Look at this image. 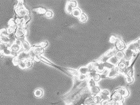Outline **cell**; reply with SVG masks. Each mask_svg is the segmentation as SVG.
<instances>
[{
  "label": "cell",
  "mask_w": 140,
  "mask_h": 105,
  "mask_svg": "<svg viewBox=\"0 0 140 105\" xmlns=\"http://www.w3.org/2000/svg\"><path fill=\"white\" fill-rule=\"evenodd\" d=\"M117 51L116 50L115 48H114V49H112L111 50H110L109 51L106 52V53L104 54V55H103L101 58H100L99 62H101V63L108 62V60H109V59L112 57L115 56Z\"/></svg>",
  "instance_id": "6da1fadb"
},
{
  "label": "cell",
  "mask_w": 140,
  "mask_h": 105,
  "mask_svg": "<svg viewBox=\"0 0 140 105\" xmlns=\"http://www.w3.org/2000/svg\"><path fill=\"white\" fill-rule=\"evenodd\" d=\"M114 45H115V49L117 51H124L126 49V46L124 42L119 38H118L117 41Z\"/></svg>",
  "instance_id": "7a4b0ae2"
},
{
  "label": "cell",
  "mask_w": 140,
  "mask_h": 105,
  "mask_svg": "<svg viewBox=\"0 0 140 105\" xmlns=\"http://www.w3.org/2000/svg\"><path fill=\"white\" fill-rule=\"evenodd\" d=\"M127 49L131 50L134 53H137V52H140V47L138 45V44L137 43V41L132 42L129 44L127 47Z\"/></svg>",
  "instance_id": "3957f363"
},
{
  "label": "cell",
  "mask_w": 140,
  "mask_h": 105,
  "mask_svg": "<svg viewBox=\"0 0 140 105\" xmlns=\"http://www.w3.org/2000/svg\"><path fill=\"white\" fill-rule=\"evenodd\" d=\"M124 60L125 61L130 62L132 60L133 56H134V52L131 51V50L127 49V48L124 50Z\"/></svg>",
  "instance_id": "277c9868"
},
{
  "label": "cell",
  "mask_w": 140,
  "mask_h": 105,
  "mask_svg": "<svg viewBox=\"0 0 140 105\" xmlns=\"http://www.w3.org/2000/svg\"><path fill=\"white\" fill-rule=\"evenodd\" d=\"M17 58L18 60H19V61H25L27 60H29L30 59L29 58V55L28 52H25L24 51H20L18 53L17 56L16 57Z\"/></svg>",
  "instance_id": "5b68a950"
},
{
  "label": "cell",
  "mask_w": 140,
  "mask_h": 105,
  "mask_svg": "<svg viewBox=\"0 0 140 105\" xmlns=\"http://www.w3.org/2000/svg\"><path fill=\"white\" fill-rule=\"evenodd\" d=\"M117 92H118L119 94L122 96V98H125L128 97L129 96V91L128 89L124 87H119L116 90Z\"/></svg>",
  "instance_id": "8992f818"
},
{
  "label": "cell",
  "mask_w": 140,
  "mask_h": 105,
  "mask_svg": "<svg viewBox=\"0 0 140 105\" xmlns=\"http://www.w3.org/2000/svg\"><path fill=\"white\" fill-rule=\"evenodd\" d=\"M110 100H112L116 102H123L124 98H122V96L119 94L118 92H117L115 90L113 93V94L110 95Z\"/></svg>",
  "instance_id": "52a82bcc"
},
{
  "label": "cell",
  "mask_w": 140,
  "mask_h": 105,
  "mask_svg": "<svg viewBox=\"0 0 140 105\" xmlns=\"http://www.w3.org/2000/svg\"><path fill=\"white\" fill-rule=\"evenodd\" d=\"M117 66L119 69V73H121V74L125 75V71H126V68L128 67L125 61L123 60L119 62Z\"/></svg>",
  "instance_id": "ba28073f"
},
{
  "label": "cell",
  "mask_w": 140,
  "mask_h": 105,
  "mask_svg": "<svg viewBox=\"0 0 140 105\" xmlns=\"http://www.w3.org/2000/svg\"><path fill=\"white\" fill-rule=\"evenodd\" d=\"M99 95L101 97L102 100H109L110 94L109 91L107 90H101Z\"/></svg>",
  "instance_id": "9c48e42d"
},
{
  "label": "cell",
  "mask_w": 140,
  "mask_h": 105,
  "mask_svg": "<svg viewBox=\"0 0 140 105\" xmlns=\"http://www.w3.org/2000/svg\"><path fill=\"white\" fill-rule=\"evenodd\" d=\"M119 74V69L117 66H114L113 68L109 70L108 73V78H114L116 77Z\"/></svg>",
  "instance_id": "30bf717a"
},
{
  "label": "cell",
  "mask_w": 140,
  "mask_h": 105,
  "mask_svg": "<svg viewBox=\"0 0 140 105\" xmlns=\"http://www.w3.org/2000/svg\"><path fill=\"white\" fill-rule=\"evenodd\" d=\"M16 13L17 16L20 18H23L25 16H26L27 14H28V11L27 10L26 8H25L24 7L22 8H21V9H16Z\"/></svg>",
  "instance_id": "8fae6325"
},
{
  "label": "cell",
  "mask_w": 140,
  "mask_h": 105,
  "mask_svg": "<svg viewBox=\"0 0 140 105\" xmlns=\"http://www.w3.org/2000/svg\"><path fill=\"white\" fill-rule=\"evenodd\" d=\"M14 34H15L16 38L24 36L25 32H24V28H23L22 26H18L15 31V33H14Z\"/></svg>",
  "instance_id": "7c38bea8"
},
{
  "label": "cell",
  "mask_w": 140,
  "mask_h": 105,
  "mask_svg": "<svg viewBox=\"0 0 140 105\" xmlns=\"http://www.w3.org/2000/svg\"><path fill=\"white\" fill-rule=\"evenodd\" d=\"M21 48H22V51L29 52V51H30V50L31 49V46L30 44L26 40H25L22 42Z\"/></svg>",
  "instance_id": "4fadbf2b"
},
{
  "label": "cell",
  "mask_w": 140,
  "mask_h": 105,
  "mask_svg": "<svg viewBox=\"0 0 140 105\" xmlns=\"http://www.w3.org/2000/svg\"><path fill=\"white\" fill-rule=\"evenodd\" d=\"M31 49L35 51V54H37V56H41L42 54H43L44 52V49H43L41 46H39V45L33 46V47H31Z\"/></svg>",
  "instance_id": "5bb4252c"
},
{
  "label": "cell",
  "mask_w": 140,
  "mask_h": 105,
  "mask_svg": "<svg viewBox=\"0 0 140 105\" xmlns=\"http://www.w3.org/2000/svg\"><path fill=\"white\" fill-rule=\"evenodd\" d=\"M101 89L98 86H95L92 88H90V93L91 94H92L94 96H96L99 95V94L101 92Z\"/></svg>",
  "instance_id": "9a60e30c"
},
{
  "label": "cell",
  "mask_w": 140,
  "mask_h": 105,
  "mask_svg": "<svg viewBox=\"0 0 140 105\" xmlns=\"http://www.w3.org/2000/svg\"><path fill=\"white\" fill-rule=\"evenodd\" d=\"M78 72L79 74L88 75L89 73V71L88 69L87 66H82L78 69Z\"/></svg>",
  "instance_id": "2e32d148"
},
{
  "label": "cell",
  "mask_w": 140,
  "mask_h": 105,
  "mask_svg": "<svg viewBox=\"0 0 140 105\" xmlns=\"http://www.w3.org/2000/svg\"><path fill=\"white\" fill-rule=\"evenodd\" d=\"M10 49L11 50V51L17 52V53H18L19 52L21 51L22 48L21 46H20L13 43L11 46H10Z\"/></svg>",
  "instance_id": "e0dca14e"
},
{
  "label": "cell",
  "mask_w": 140,
  "mask_h": 105,
  "mask_svg": "<svg viewBox=\"0 0 140 105\" xmlns=\"http://www.w3.org/2000/svg\"><path fill=\"white\" fill-rule=\"evenodd\" d=\"M108 62L111 65H113L114 66H117L118 64L119 61L117 60V59L115 56H114L110 58L109 60H108Z\"/></svg>",
  "instance_id": "ac0fdd59"
},
{
  "label": "cell",
  "mask_w": 140,
  "mask_h": 105,
  "mask_svg": "<svg viewBox=\"0 0 140 105\" xmlns=\"http://www.w3.org/2000/svg\"><path fill=\"white\" fill-rule=\"evenodd\" d=\"M83 105H96L93 100V97L92 96H88L86 99L85 100Z\"/></svg>",
  "instance_id": "d6986e66"
},
{
  "label": "cell",
  "mask_w": 140,
  "mask_h": 105,
  "mask_svg": "<svg viewBox=\"0 0 140 105\" xmlns=\"http://www.w3.org/2000/svg\"><path fill=\"white\" fill-rule=\"evenodd\" d=\"M115 57L119 61V62L123 60L124 58V51H117L115 54Z\"/></svg>",
  "instance_id": "ffe728a7"
},
{
  "label": "cell",
  "mask_w": 140,
  "mask_h": 105,
  "mask_svg": "<svg viewBox=\"0 0 140 105\" xmlns=\"http://www.w3.org/2000/svg\"><path fill=\"white\" fill-rule=\"evenodd\" d=\"M81 13H82L81 10L79 9V8H76L73 9V11L72 12V15L74 17H79Z\"/></svg>",
  "instance_id": "44dd1931"
},
{
  "label": "cell",
  "mask_w": 140,
  "mask_h": 105,
  "mask_svg": "<svg viewBox=\"0 0 140 105\" xmlns=\"http://www.w3.org/2000/svg\"><path fill=\"white\" fill-rule=\"evenodd\" d=\"M0 42H1V43L8 44V45H9V46L10 47V41L8 37L1 36V35H0Z\"/></svg>",
  "instance_id": "7402d4cb"
},
{
  "label": "cell",
  "mask_w": 140,
  "mask_h": 105,
  "mask_svg": "<svg viewBox=\"0 0 140 105\" xmlns=\"http://www.w3.org/2000/svg\"><path fill=\"white\" fill-rule=\"evenodd\" d=\"M105 67H104V65H103V63H101V62H100L99 65H98L97 68L96 70L97 72L98 73H99V74H101L104 71V70H105Z\"/></svg>",
  "instance_id": "603a6c76"
},
{
  "label": "cell",
  "mask_w": 140,
  "mask_h": 105,
  "mask_svg": "<svg viewBox=\"0 0 140 105\" xmlns=\"http://www.w3.org/2000/svg\"><path fill=\"white\" fill-rule=\"evenodd\" d=\"M87 83V85L88 86V87H89V89L96 86V82L92 78H88Z\"/></svg>",
  "instance_id": "cb8c5ba5"
},
{
  "label": "cell",
  "mask_w": 140,
  "mask_h": 105,
  "mask_svg": "<svg viewBox=\"0 0 140 105\" xmlns=\"http://www.w3.org/2000/svg\"><path fill=\"white\" fill-rule=\"evenodd\" d=\"M43 95V91L41 89H37L35 90L34 95L37 98H41Z\"/></svg>",
  "instance_id": "d4e9b609"
},
{
  "label": "cell",
  "mask_w": 140,
  "mask_h": 105,
  "mask_svg": "<svg viewBox=\"0 0 140 105\" xmlns=\"http://www.w3.org/2000/svg\"><path fill=\"white\" fill-rule=\"evenodd\" d=\"M17 25H13V26H9L7 29V31L8 33L9 34H12V33H14L16 30L17 28Z\"/></svg>",
  "instance_id": "484cf974"
},
{
  "label": "cell",
  "mask_w": 140,
  "mask_h": 105,
  "mask_svg": "<svg viewBox=\"0 0 140 105\" xmlns=\"http://www.w3.org/2000/svg\"><path fill=\"white\" fill-rule=\"evenodd\" d=\"M93 100L94 102L96 105H100L101 103L102 102V99L101 97H100L99 95H96V96H93Z\"/></svg>",
  "instance_id": "4316f807"
},
{
  "label": "cell",
  "mask_w": 140,
  "mask_h": 105,
  "mask_svg": "<svg viewBox=\"0 0 140 105\" xmlns=\"http://www.w3.org/2000/svg\"><path fill=\"white\" fill-rule=\"evenodd\" d=\"M28 53L29 55V58H30V60H34V59L37 57V54H35V51L32 49L30 50V51H29Z\"/></svg>",
  "instance_id": "83f0119b"
},
{
  "label": "cell",
  "mask_w": 140,
  "mask_h": 105,
  "mask_svg": "<svg viewBox=\"0 0 140 105\" xmlns=\"http://www.w3.org/2000/svg\"><path fill=\"white\" fill-rule=\"evenodd\" d=\"M35 11L39 14H45V13L47 10L44 8H38L35 9Z\"/></svg>",
  "instance_id": "f1b7e54d"
},
{
  "label": "cell",
  "mask_w": 140,
  "mask_h": 105,
  "mask_svg": "<svg viewBox=\"0 0 140 105\" xmlns=\"http://www.w3.org/2000/svg\"><path fill=\"white\" fill-rule=\"evenodd\" d=\"M125 81H126V82L128 84H131L133 83V82L134 81V77L126 75V76H125Z\"/></svg>",
  "instance_id": "f546056e"
},
{
  "label": "cell",
  "mask_w": 140,
  "mask_h": 105,
  "mask_svg": "<svg viewBox=\"0 0 140 105\" xmlns=\"http://www.w3.org/2000/svg\"><path fill=\"white\" fill-rule=\"evenodd\" d=\"M77 79H78V80L79 81L83 82L85 80H87V79H88V75L79 74L78 76L77 77Z\"/></svg>",
  "instance_id": "4dcf8cb0"
},
{
  "label": "cell",
  "mask_w": 140,
  "mask_h": 105,
  "mask_svg": "<svg viewBox=\"0 0 140 105\" xmlns=\"http://www.w3.org/2000/svg\"><path fill=\"white\" fill-rule=\"evenodd\" d=\"M91 78H92L96 82H99L100 80V79H101V75H100V74H99V73H96L93 75Z\"/></svg>",
  "instance_id": "1f68e13d"
},
{
  "label": "cell",
  "mask_w": 140,
  "mask_h": 105,
  "mask_svg": "<svg viewBox=\"0 0 140 105\" xmlns=\"http://www.w3.org/2000/svg\"><path fill=\"white\" fill-rule=\"evenodd\" d=\"M103 65H104V67H105V69H107V70H111L112 69H113L114 67L113 65H112L110 64H109V63L108 62H104L103 63Z\"/></svg>",
  "instance_id": "d6a6232c"
},
{
  "label": "cell",
  "mask_w": 140,
  "mask_h": 105,
  "mask_svg": "<svg viewBox=\"0 0 140 105\" xmlns=\"http://www.w3.org/2000/svg\"><path fill=\"white\" fill-rule=\"evenodd\" d=\"M79 20H80V21H81V22H85L87 20V16L85 15L84 13H82L81 14V15L80 16V17H79Z\"/></svg>",
  "instance_id": "836d02e7"
},
{
  "label": "cell",
  "mask_w": 140,
  "mask_h": 105,
  "mask_svg": "<svg viewBox=\"0 0 140 105\" xmlns=\"http://www.w3.org/2000/svg\"><path fill=\"white\" fill-rule=\"evenodd\" d=\"M9 45L8 44H5L4 43H0V52H3L4 50L8 47H9Z\"/></svg>",
  "instance_id": "e575fe53"
},
{
  "label": "cell",
  "mask_w": 140,
  "mask_h": 105,
  "mask_svg": "<svg viewBox=\"0 0 140 105\" xmlns=\"http://www.w3.org/2000/svg\"><path fill=\"white\" fill-rule=\"evenodd\" d=\"M0 35L1 36H9V33H8L7 29H2L0 30Z\"/></svg>",
  "instance_id": "d590c367"
},
{
  "label": "cell",
  "mask_w": 140,
  "mask_h": 105,
  "mask_svg": "<svg viewBox=\"0 0 140 105\" xmlns=\"http://www.w3.org/2000/svg\"><path fill=\"white\" fill-rule=\"evenodd\" d=\"M118 38L117 37H116V35H112V36H110V38H109V42L111 43H113V44H115L116 42L117 41L118 39Z\"/></svg>",
  "instance_id": "8d00e7d4"
},
{
  "label": "cell",
  "mask_w": 140,
  "mask_h": 105,
  "mask_svg": "<svg viewBox=\"0 0 140 105\" xmlns=\"http://www.w3.org/2000/svg\"><path fill=\"white\" fill-rule=\"evenodd\" d=\"M73 9H74V8H72L71 6L69 5L68 3L67 4V5L66 6V12H67V13L72 14Z\"/></svg>",
  "instance_id": "74e56055"
},
{
  "label": "cell",
  "mask_w": 140,
  "mask_h": 105,
  "mask_svg": "<svg viewBox=\"0 0 140 105\" xmlns=\"http://www.w3.org/2000/svg\"><path fill=\"white\" fill-rule=\"evenodd\" d=\"M68 4L70 5L72 8H76L77 6H78V3L76 1H74V0H72V1H70L68 2Z\"/></svg>",
  "instance_id": "f35d334b"
},
{
  "label": "cell",
  "mask_w": 140,
  "mask_h": 105,
  "mask_svg": "<svg viewBox=\"0 0 140 105\" xmlns=\"http://www.w3.org/2000/svg\"><path fill=\"white\" fill-rule=\"evenodd\" d=\"M25 62H26V69L30 68L31 66H33V60H30V59H29V60H27L25 61Z\"/></svg>",
  "instance_id": "ab89813d"
},
{
  "label": "cell",
  "mask_w": 140,
  "mask_h": 105,
  "mask_svg": "<svg viewBox=\"0 0 140 105\" xmlns=\"http://www.w3.org/2000/svg\"><path fill=\"white\" fill-rule=\"evenodd\" d=\"M109 72V70H107V69H105L104 70V71L102 73L100 74V75H101V78H106L108 77V73Z\"/></svg>",
  "instance_id": "60d3db41"
},
{
  "label": "cell",
  "mask_w": 140,
  "mask_h": 105,
  "mask_svg": "<svg viewBox=\"0 0 140 105\" xmlns=\"http://www.w3.org/2000/svg\"><path fill=\"white\" fill-rule=\"evenodd\" d=\"M18 66L20 67V69H23V70L26 69V62H25V61H20V62H19Z\"/></svg>",
  "instance_id": "b9f144b4"
},
{
  "label": "cell",
  "mask_w": 140,
  "mask_h": 105,
  "mask_svg": "<svg viewBox=\"0 0 140 105\" xmlns=\"http://www.w3.org/2000/svg\"><path fill=\"white\" fill-rule=\"evenodd\" d=\"M45 16L48 18H51L53 16V13L51 10H47L46 12L45 13Z\"/></svg>",
  "instance_id": "7bdbcfd3"
},
{
  "label": "cell",
  "mask_w": 140,
  "mask_h": 105,
  "mask_svg": "<svg viewBox=\"0 0 140 105\" xmlns=\"http://www.w3.org/2000/svg\"><path fill=\"white\" fill-rule=\"evenodd\" d=\"M11 50L10 49V47H8L3 52V54L5 56H11Z\"/></svg>",
  "instance_id": "ee69618b"
},
{
  "label": "cell",
  "mask_w": 140,
  "mask_h": 105,
  "mask_svg": "<svg viewBox=\"0 0 140 105\" xmlns=\"http://www.w3.org/2000/svg\"><path fill=\"white\" fill-rule=\"evenodd\" d=\"M109 100L110 105H123V102H116L112 100Z\"/></svg>",
  "instance_id": "f6af8a7d"
},
{
  "label": "cell",
  "mask_w": 140,
  "mask_h": 105,
  "mask_svg": "<svg viewBox=\"0 0 140 105\" xmlns=\"http://www.w3.org/2000/svg\"><path fill=\"white\" fill-rule=\"evenodd\" d=\"M24 6L23 5V3L22 1H18V3L16 5V9H21V8H24Z\"/></svg>",
  "instance_id": "bcb514c9"
},
{
  "label": "cell",
  "mask_w": 140,
  "mask_h": 105,
  "mask_svg": "<svg viewBox=\"0 0 140 105\" xmlns=\"http://www.w3.org/2000/svg\"><path fill=\"white\" fill-rule=\"evenodd\" d=\"M30 17L29 14H27L26 16H25V17H24L22 18V20H23V21H24V23L29 21L30 20Z\"/></svg>",
  "instance_id": "7dc6e473"
},
{
  "label": "cell",
  "mask_w": 140,
  "mask_h": 105,
  "mask_svg": "<svg viewBox=\"0 0 140 105\" xmlns=\"http://www.w3.org/2000/svg\"><path fill=\"white\" fill-rule=\"evenodd\" d=\"M47 45H48V42H42L40 43V44H39V46H41V47H42L43 49H44V48H45L46 47H47Z\"/></svg>",
  "instance_id": "c3c4849f"
},
{
  "label": "cell",
  "mask_w": 140,
  "mask_h": 105,
  "mask_svg": "<svg viewBox=\"0 0 140 105\" xmlns=\"http://www.w3.org/2000/svg\"><path fill=\"white\" fill-rule=\"evenodd\" d=\"M19 62H20V61H19V60H18L17 58L16 57H14L13 59V64L15 65V66H17V65L18 66Z\"/></svg>",
  "instance_id": "681fc988"
},
{
  "label": "cell",
  "mask_w": 140,
  "mask_h": 105,
  "mask_svg": "<svg viewBox=\"0 0 140 105\" xmlns=\"http://www.w3.org/2000/svg\"><path fill=\"white\" fill-rule=\"evenodd\" d=\"M100 105H110V100H102Z\"/></svg>",
  "instance_id": "f907efd6"
},
{
  "label": "cell",
  "mask_w": 140,
  "mask_h": 105,
  "mask_svg": "<svg viewBox=\"0 0 140 105\" xmlns=\"http://www.w3.org/2000/svg\"><path fill=\"white\" fill-rule=\"evenodd\" d=\"M14 43L17 44V45H18L19 46H21V45H22V42L21 41L20 39H18V38H16V41H14Z\"/></svg>",
  "instance_id": "816d5d0a"
},
{
  "label": "cell",
  "mask_w": 140,
  "mask_h": 105,
  "mask_svg": "<svg viewBox=\"0 0 140 105\" xmlns=\"http://www.w3.org/2000/svg\"><path fill=\"white\" fill-rule=\"evenodd\" d=\"M137 42L138 44V45L139 46V47H140V38H139L137 39Z\"/></svg>",
  "instance_id": "f5cc1de1"
}]
</instances>
